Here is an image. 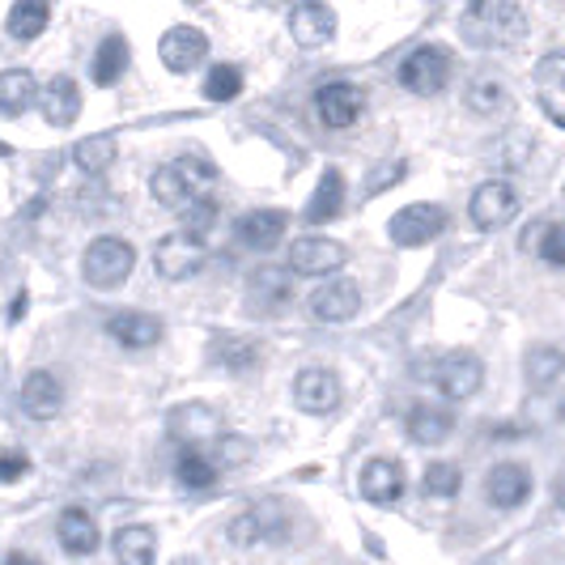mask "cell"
Returning <instances> with one entry per match:
<instances>
[{
  "label": "cell",
  "mask_w": 565,
  "mask_h": 565,
  "mask_svg": "<svg viewBox=\"0 0 565 565\" xmlns=\"http://www.w3.org/2000/svg\"><path fill=\"white\" fill-rule=\"evenodd\" d=\"M213 179H217V167H213V162H204V158H174V162L153 170L149 192H153V200H158L162 209L183 213V209H192L196 200L209 196Z\"/></svg>",
  "instance_id": "obj_1"
},
{
  "label": "cell",
  "mask_w": 565,
  "mask_h": 565,
  "mask_svg": "<svg viewBox=\"0 0 565 565\" xmlns=\"http://www.w3.org/2000/svg\"><path fill=\"white\" fill-rule=\"evenodd\" d=\"M137 268V252L124 238H94L82 255V277L94 289H119Z\"/></svg>",
  "instance_id": "obj_2"
},
{
  "label": "cell",
  "mask_w": 565,
  "mask_h": 565,
  "mask_svg": "<svg viewBox=\"0 0 565 565\" xmlns=\"http://www.w3.org/2000/svg\"><path fill=\"white\" fill-rule=\"evenodd\" d=\"M447 82H451V52L438 47V43H425L417 52H408L404 64H399V85H404L408 94H417V98L443 94Z\"/></svg>",
  "instance_id": "obj_3"
},
{
  "label": "cell",
  "mask_w": 565,
  "mask_h": 565,
  "mask_svg": "<svg viewBox=\"0 0 565 565\" xmlns=\"http://www.w3.org/2000/svg\"><path fill=\"white\" fill-rule=\"evenodd\" d=\"M204 259H209L204 238L188 234V230L158 238V247H153V268H158L162 281H192L200 268H204Z\"/></svg>",
  "instance_id": "obj_4"
},
{
  "label": "cell",
  "mask_w": 565,
  "mask_h": 565,
  "mask_svg": "<svg viewBox=\"0 0 565 565\" xmlns=\"http://www.w3.org/2000/svg\"><path fill=\"white\" fill-rule=\"evenodd\" d=\"M289 532V514L281 502H255L252 510H243L238 519H230L226 536L238 548H255V544H273Z\"/></svg>",
  "instance_id": "obj_5"
},
{
  "label": "cell",
  "mask_w": 565,
  "mask_h": 565,
  "mask_svg": "<svg viewBox=\"0 0 565 565\" xmlns=\"http://www.w3.org/2000/svg\"><path fill=\"white\" fill-rule=\"evenodd\" d=\"M472 26L484 30L481 34L484 43H493V47H514V43H523V34H527V18H523V9H519L514 0H477V4H472Z\"/></svg>",
  "instance_id": "obj_6"
},
{
  "label": "cell",
  "mask_w": 565,
  "mask_h": 565,
  "mask_svg": "<svg viewBox=\"0 0 565 565\" xmlns=\"http://www.w3.org/2000/svg\"><path fill=\"white\" fill-rule=\"evenodd\" d=\"M519 192H514V183H507V179H489V183H481L477 192H472V200H468V213H472V226L477 230H502L507 222H514L519 217Z\"/></svg>",
  "instance_id": "obj_7"
},
{
  "label": "cell",
  "mask_w": 565,
  "mask_h": 565,
  "mask_svg": "<svg viewBox=\"0 0 565 565\" xmlns=\"http://www.w3.org/2000/svg\"><path fill=\"white\" fill-rule=\"evenodd\" d=\"M443 230H447V209H438V204H404L387 222V234L396 247H425Z\"/></svg>",
  "instance_id": "obj_8"
},
{
  "label": "cell",
  "mask_w": 565,
  "mask_h": 565,
  "mask_svg": "<svg viewBox=\"0 0 565 565\" xmlns=\"http://www.w3.org/2000/svg\"><path fill=\"white\" fill-rule=\"evenodd\" d=\"M434 383H438V392H443L447 399H472L484 387L481 358L468 353V349H455V353H447V358L438 362Z\"/></svg>",
  "instance_id": "obj_9"
},
{
  "label": "cell",
  "mask_w": 565,
  "mask_h": 565,
  "mask_svg": "<svg viewBox=\"0 0 565 565\" xmlns=\"http://www.w3.org/2000/svg\"><path fill=\"white\" fill-rule=\"evenodd\" d=\"M289 34H294V43L298 47H328L332 39H337V13H332V4H323V0H302V4H294V13H289Z\"/></svg>",
  "instance_id": "obj_10"
},
{
  "label": "cell",
  "mask_w": 565,
  "mask_h": 565,
  "mask_svg": "<svg viewBox=\"0 0 565 565\" xmlns=\"http://www.w3.org/2000/svg\"><path fill=\"white\" fill-rule=\"evenodd\" d=\"M294 404L311 417H328L340 404V379L328 366H307L294 379Z\"/></svg>",
  "instance_id": "obj_11"
},
{
  "label": "cell",
  "mask_w": 565,
  "mask_h": 565,
  "mask_svg": "<svg viewBox=\"0 0 565 565\" xmlns=\"http://www.w3.org/2000/svg\"><path fill=\"white\" fill-rule=\"evenodd\" d=\"M344 247H340L337 238H298L294 247H289V273H298V277H332L337 268H344Z\"/></svg>",
  "instance_id": "obj_12"
},
{
  "label": "cell",
  "mask_w": 565,
  "mask_h": 565,
  "mask_svg": "<svg viewBox=\"0 0 565 565\" xmlns=\"http://www.w3.org/2000/svg\"><path fill=\"white\" fill-rule=\"evenodd\" d=\"M307 302H311V315L319 323H349L353 315L362 311V289L349 277H332V281L319 285Z\"/></svg>",
  "instance_id": "obj_13"
},
{
  "label": "cell",
  "mask_w": 565,
  "mask_h": 565,
  "mask_svg": "<svg viewBox=\"0 0 565 565\" xmlns=\"http://www.w3.org/2000/svg\"><path fill=\"white\" fill-rule=\"evenodd\" d=\"M532 498V472L523 463H493L484 477V502L493 510H519Z\"/></svg>",
  "instance_id": "obj_14"
},
{
  "label": "cell",
  "mask_w": 565,
  "mask_h": 565,
  "mask_svg": "<svg viewBox=\"0 0 565 565\" xmlns=\"http://www.w3.org/2000/svg\"><path fill=\"white\" fill-rule=\"evenodd\" d=\"M158 56H162V64H167L170 73H192L209 56V39L196 26H170L158 39Z\"/></svg>",
  "instance_id": "obj_15"
},
{
  "label": "cell",
  "mask_w": 565,
  "mask_h": 565,
  "mask_svg": "<svg viewBox=\"0 0 565 565\" xmlns=\"http://www.w3.org/2000/svg\"><path fill=\"white\" fill-rule=\"evenodd\" d=\"M358 484H362V498H366V502L392 507V502L404 498L408 477H404V463H399V459H370L366 468H362V477H358Z\"/></svg>",
  "instance_id": "obj_16"
},
{
  "label": "cell",
  "mask_w": 565,
  "mask_h": 565,
  "mask_svg": "<svg viewBox=\"0 0 565 565\" xmlns=\"http://www.w3.org/2000/svg\"><path fill=\"white\" fill-rule=\"evenodd\" d=\"M22 408L34 422H52L64 408V383H60L56 370H34L26 383H22Z\"/></svg>",
  "instance_id": "obj_17"
},
{
  "label": "cell",
  "mask_w": 565,
  "mask_h": 565,
  "mask_svg": "<svg viewBox=\"0 0 565 565\" xmlns=\"http://www.w3.org/2000/svg\"><path fill=\"white\" fill-rule=\"evenodd\" d=\"M315 111L328 128H349L362 115V89L349 82H328L315 94Z\"/></svg>",
  "instance_id": "obj_18"
},
{
  "label": "cell",
  "mask_w": 565,
  "mask_h": 565,
  "mask_svg": "<svg viewBox=\"0 0 565 565\" xmlns=\"http://www.w3.org/2000/svg\"><path fill=\"white\" fill-rule=\"evenodd\" d=\"M289 230V217H285L281 209H252V213H243L238 217V243L243 247H252V252H273L277 243H281V234Z\"/></svg>",
  "instance_id": "obj_19"
},
{
  "label": "cell",
  "mask_w": 565,
  "mask_h": 565,
  "mask_svg": "<svg viewBox=\"0 0 565 565\" xmlns=\"http://www.w3.org/2000/svg\"><path fill=\"white\" fill-rule=\"evenodd\" d=\"M107 337L124 349H153L162 340V319L145 311H115L107 319Z\"/></svg>",
  "instance_id": "obj_20"
},
{
  "label": "cell",
  "mask_w": 565,
  "mask_h": 565,
  "mask_svg": "<svg viewBox=\"0 0 565 565\" xmlns=\"http://www.w3.org/2000/svg\"><path fill=\"white\" fill-rule=\"evenodd\" d=\"M39 107H43V119L52 128H68L82 115V89H77L73 77H52V82L43 85V94H39Z\"/></svg>",
  "instance_id": "obj_21"
},
{
  "label": "cell",
  "mask_w": 565,
  "mask_h": 565,
  "mask_svg": "<svg viewBox=\"0 0 565 565\" xmlns=\"http://www.w3.org/2000/svg\"><path fill=\"white\" fill-rule=\"evenodd\" d=\"M170 434L179 443H209V438H222V417L209 404H179L170 413Z\"/></svg>",
  "instance_id": "obj_22"
},
{
  "label": "cell",
  "mask_w": 565,
  "mask_h": 565,
  "mask_svg": "<svg viewBox=\"0 0 565 565\" xmlns=\"http://www.w3.org/2000/svg\"><path fill=\"white\" fill-rule=\"evenodd\" d=\"M56 540L64 553H73V557H89L94 548H98V523H94V514L82 507H68L64 514L56 519Z\"/></svg>",
  "instance_id": "obj_23"
},
{
  "label": "cell",
  "mask_w": 565,
  "mask_h": 565,
  "mask_svg": "<svg viewBox=\"0 0 565 565\" xmlns=\"http://www.w3.org/2000/svg\"><path fill=\"white\" fill-rule=\"evenodd\" d=\"M408 438L413 443H422V447H438V443H447L455 429V417L443 408V404H413V413H408Z\"/></svg>",
  "instance_id": "obj_24"
},
{
  "label": "cell",
  "mask_w": 565,
  "mask_h": 565,
  "mask_svg": "<svg viewBox=\"0 0 565 565\" xmlns=\"http://www.w3.org/2000/svg\"><path fill=\"white\" fill-rule=\"evenodd\" d=\"M294 294V281L285 268H255L247 277V298H252L259 311H281Z\"/></svg>",
  "instance_id": "obj_25"
},
{
  "label": "cell",
  "mask_w": 565,
  "mask_h": 565,
  "mask_svg": "<svg viewBox=\"0 0 565 565\" xmlns=\"http://www.w3.org/2000/svg\"><path fill=\"white\" fill-rule=\"evenodd\" d=\"M34 98H39V85H34L26 68H4L0 73V115L4 119L26 115L34 107Z\"/></svg>",
  "instance_id": "obj_26"
},
{
  "label": "cell",
  "mask_w": 565,
  "mask_h": 565,
  "mask_svg": "<svg viewBox=\"0 0 565 565\" xmlns=\"http://www.w3.org/2000/svg\"><path fill=\"white\" fill-rule=\"evenodd\" d=\"M340 209H344V174L337 167L323 170L319 188H315L311 204H307V222L311 226H323V222H337Z\"/></svg>",
  "instance_id": "obj_27"
},
{
  "label": "cell",
  "mask_w": 565,
  "mask_h": 565,
  "mask_svg": "<svg viewBox=\"0 0 565 565\" xmlns=\"http://www.w3.org/2000/svg\"><path fill=\"white\" fill-rule=\"evenodd\" d=\"M111 548L119 565H153V557H158V536H153V527L132 523V527H119L115 532Z\"/></svg>",
  "instance_id": "obj_28"
},
{
  "label": "cell",
  "mask_w": 565,
  "mask_h": 565,
  "mask_svg": "<svg viewBox=\"0 0 565 565\" xmlns=\"http://www.w3.org/2000/svg\"><path fill=\"white\" fill-rule=\"evenodd\" d=\"M128 39L124 34H107L103 43H98V52H94V64H89V77H94V85H115L124 73H128Z\"/></svg>",
  "instance_id": "obj_29"
},
{
  "label": "cell",
  "mask_w": 565,
  "mask_h": 565,
  "mask_svg": "<svg viewBox=\"0 0 565 565\" xmlns=\"http://www.w3.org/2000/svg\"><path fill=\"white\" fill-rule=\"evenodd\" d=\"M523 374H527V387L532 392H548L565 374V353L553 349V344H532L527 358H523Z\"/></svg>",
  "instance_id": "obj_30"
},
{
  "label": "cell",
  "mask_w": 565,
  "mask_h": 565,
  "mask_svg": "<svg viewBox=\"0 0 565 565\" xmlns=\"http://www.w3.org/2000/svg\"><path fill=\"white\" fill-rule=\"evenodd\" d=\"M47 22H52V0H13L4 30H9L13 39L30 43V39H39V34L47 30Z\"/></svg>",
  "instance_id": "obj_31"
},
{
  "label": "cell",
  "mask_w": 565,
  "mask_h": 565,
  "mask_svg": "<svg viewBox=\"0 0 565 565\" xmlns=\"http://www.w3.org/2000/svg\"><path fill=\"white\" fill-rule=\"evenodd\" d=\"M209 358H213V362H217L222 370H230V374H247V370L259 362V349H255L252 340L222 332V337L209 344Z\"/></svg>",
  "instance_id": "obj_32"
},
{
  "label": "cell",
  "mask_w": 565,
  "mask_h": 565,
  "mask_svg": "<svg viewBox=\"0 0 565 565\" xmlns=\"http://www.w3.org/2000/svg\"><path fill=\"white\" fill-rule=\"evenodd\" d=\"M115 153H119L115 137H107V132H94V137L77 141V149H73V162H77L85 174H107V170L115 167Z\"/></svg>",
  "instance_id": "obj_33"
},
{
  "label": "cell",
  "mask_w": 565,
  "mask_h": 565,
  "mask_svg": "<svg viewBox=\"0 0 565 565\" xmlns=\"http://www.w3.org/2000/svg\"><path fill=\"white\" fill-rule=\"evenodd\" d=\"M174 481L183 489H213L217 484V463L204 451H196V447H188L174 463Z\"/></svg>",
  "instance_id": "obj_34"
},
{
  "label": "cell",
  "mask_w": 565,
  "mask_h": 565,
  "mask_svg": "<svg viewBox=\"0 0 565 565\" xmlns=\"http://www.w3.org/2000/svg\"><path fill=\"white\" fill-rule=\"evenodd\" d=\"M422 489H425V498H455V493L463 489V472H459L455 463H447V459H438V463L425 468Z\"/></svg>",
  "instance_id": "obj_35"
},
{
  "label": "cell",
  "mask_w": 565,
  "mask_h": 565,
  "mask_svg": "<svg viewBox=\"0 0 565 565\" xmlns=\"http://www.w3.org/2000/svg\"><path fill=\"white\" fill-rule=\"evenodd\" d=\"M238 89H243V68H238V64H213V68H209L204 94H209L213 103H234Z\"/></svg>",
  "instance_id": "obj_36"
},
{
  "label": "cell",
  "mask_w": 565,
  "mask_h": 565,
  "mask_svg": "<svg viewBox=\"0 0 565 565\" xmlns=\"http://www.w3.org/2000/svg\"><path fill=\"white\" fill-rule=\"evenodd\" d=\"M468 107L477 115H493L507 107V85L493 82V77H481V82L468 89Z\"/></svg>",
  "instance_id": "obj_37"
},
{
  "label": "cell",
  "mask_w": 565,
  "mask_h": 565,
  "mask_svg": "<svg viewBox=\"0 0 565 565\" xmlns=\"http://www.w3.org/2000/svg\"><path fill=\"white\" fill-rule=\"evenodd\" d=\"M536 255L548 264V268H565V222H548V226H540Z\"/></svg>",
  "instance_id": "obj_38"
},
{
  "label": "cell",
  "mask_w": 565,
  "mask_h": 565,
  "mask_svg": "<svg viewBox=\"0 0 565 565\" xmlns=\"http://www.w3.org/2000/svg\"><path fill=\"white\" fill-rule=\"evenodd\" d=\"M179 217H183V230H188V234H196V238H204L209 230L217 226V200H213V196L196 200V204H192V209H183Z\"/></svg>",
  "instance_id": "obj_39"
},
{
  "label": "cell",
  "mask_w": 565,
  "mask_h": 565,
  "mask_svg": "<svg viewBox=\"0 0 565 565\" xmlns=\"http://www.w3.org/2000/svg\"><path fill=\"white\" fill-rule=\"evenodd\" d=\"M213 443H217V455H213V463H217V468H238V463H247V459H252L247 438H238V434H222V438H213Z\"/></svg>",
  "instance_id": "obj_40"
},
{
  "label": "cell",
  "mask_w": 565,
  "mask_h": 565,
  "mask_svg": "<svg viewBox=\"0 0 565 565\" xmlns=\"http://www.w3.org/2000/svg\"><path fill=\"white\" fill-rule=\"evenodd\" d=\"M536 82L548 89H565V52H553L536 64Z\"/></svg>",
  "instance_id": "obj_41"
},
{
  "label": "cell",
  "mask_w": 565,
  "mask_h": 565,
  "mask_svg": "<svg viewBox=\"0 0 565 565\" xmlns=\"http://www.w3.org/2000/svg\"><path fill=\"white\" fill-rule=\"evenodd\" d=\"M30 472V459L22 451H9V455H0V484H13V481H22Z\"/></svg>",
  "instance_id": "obj_42"
},
{
  "label": "cell",
  "mask_w": 565,
  "mask_h": 565,
  "mask_svg": "<svg viewBox=\"0 0 565 565\" xmlns=\"http://www.w3.org/2000/svg\"><path fill=\"white\" fill-rule=\"evenodd\" d=\"M396 179H404V167H392L387 174H374V179H370V192H379V188H387V183H396Z\"/></svg>",
  "instance_id": "obj_43"
},
{
  "label": "cell",
  "mask_w": 565,
  "mask_h": 565,
  "mask_svg": "<svg viewBox=\"0 0 565 565\" xmlns=\"http://www.w3.org/2000/svg\"><path fill=\"white\" fill-rule=\"evenodd\" d=\"M4 565H39V562H34V557H26V553H13Z\"/></svg>",
  "instance_id": "obj_44"
},
{
  "label": "cell",
  "mask_w": 565,
  "mask_h": 565,
  "mask_svg": "<svg viewBox=\"0 0 565 565\" xmlns=\"http://www.w3.org/2000/svg\"><path fill=\"white\" fill-rule=\"evenodd\" d=\"M174 565H204V562H200V557H179Z\"/></svg>",
  "instance_id": "obj_45"
},
{
  "label": "cell",
  "mask_w": 565,
  "mask_h": 565,
  "mask_svg": "<svg viewBox=\"0 0 565 565\" xmlns=\"http://www.w3.org/2000/svg\"><path fill=\"white\" fill-rule=\"evenodd\" d=\"M9 153H13V149H9V145L0 141V158H9Z\"/></svg>",
  "instance_id": "obj_46"
}]
</instances>
